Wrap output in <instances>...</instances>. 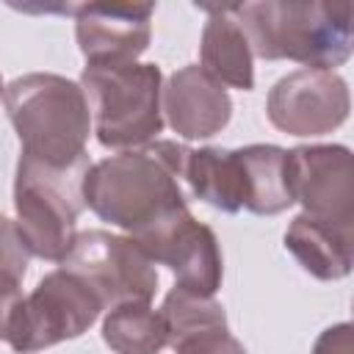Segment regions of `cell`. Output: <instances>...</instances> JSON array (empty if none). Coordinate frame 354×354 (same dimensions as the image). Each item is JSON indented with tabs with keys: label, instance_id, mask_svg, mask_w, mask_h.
<instances>
[{
	"label": "cell",
	"instance_id": "6da1fadb",
	"mask_svg": "<svg viewBox=\"0 0 354 354\" xmlns=\"http://www.w3.org/2000/svg\"><path fill=\"white\" fill-rule=\"evenodd\" d=\"M185 158L188 147L169 138L116 152L91 163L83 180V202L100 221H108L133 238L188 207L180 188Z\"/></svg>",
	"mask_w": 354,
	"mask_h": 354
},
{
	"label": "cell",
	"instance_id": "7a4b0ae2",
	"mask_svg": "<svg viewBox=\"0 0 354 354\" xmlns=\"http://www.w3.org/2000/svg\"><path fill=\"white\" fill-rule=\"evenodd\" d=\"M232 14L263 61H296L304 69L343 66L354 47V8L321 0H266L232 6Z\"/></svg>",
	"mask_w": 354,
	"mask_h": 354
},
{
	"label": "cell",
	"instance_id": "3957f363",
	"mask_svg": "<svg viewBox=\"0 0 354 354\" xmlns=\"http://www.w3.org/2000/svg\"><path fill=\"white\" fill-rule=\"evenodd\" d=\"M3 102L22 144L19 155L53 169L88 160L91 113L80 83L55 72H30L6 86Z\"/></svg>",
	"mask_w": 354,
	"mask_h": 354
},
{
	"label": "cell",
	"instance_id": "277c9868",
	"mask_svg": "<svg viewBox=\"0 0 354 354\" xmlns=\"http://www.w3.org/2000/svg\"><path fill=\"white\" fill-rule=\"evenodd\" d=\"M77 83L88 102L91 130L105 149H136L163 130V72L158 64L86 66Z\"/></svg>",
	"mask_w": 354,
	"mask_h": 354
},
{
	"label": "cell",
	"instance_id": "5b68a950",
	"mask_svg": "<svg viewBox=\"0 0 354 354\" xmlns=\"http://www.w3.org/2000/svg\"><path fill=\"white\" fill-rule=\"evenodd\" d=\"M88 169L91 160L72 169H53L19 155L14 177V224L28 254L47 263L66 260L77 235V216L86 207L83 180Z\"/></svg>",
	"mask_w": 354,
	"mask_h": 354
},
{
	"label": "cell",
	"instance_id": "8992f818",
	"mask_svg": "<svg viewBox=\"0 0 354 354\" xmlns=\"http://www.w3.org/2000/svg\"><path fill=\"white\" fill-rule=\"evenodd\" d=\"M97 293L72 271L55 268L22 296L14 310L6 343L17 354H36L41 348L75 340L94 326L102 313Z\"/></svg>",
	"mask_w": 354,
	"mask_h": 354
},
{
	"label": "cell",
	"instance_id": "52a82bcc",
	"mask_svg": "<svg viewBox=\"0 0 354 354\" xmlns=\"http://www.w3.org/2000/svg\"><path fill=\"white\" fill-rule=\"evenodd\" d=\"M61 268L77 274L97 293L105 310L127 301L149 304L158 293L155 263L127 235H113L108 230L77 232Z\"/></svg>",
	"mask_w": 354,
	"mask_h": 354
},
{
	"label": "cell",
	"instance_id": "ba28073f",
	"mask_svg": "<svg viewBox=\"0 0 354 354\" xmlns=\"http://www.w3.org/2000/svg\"><path fill=\"white\" fill-rule=\"evenodd\" d=\"M130 241L138 243L155 266H166L174 274V288L205 299H213L221 288L224 263L218 238L207 224L196 221L188 207L171 213Z\"/></svg>",
	"mask_w": 354,
	"mask_h": 354
},
{
	"label": "cell",
	"instance_id": "9c48e42d",
	"mask_svg": "<svg viewBox=\"0 0 354 354\" xmlns=\"http://www.w3.org/2000/svg\"><path fill=\"white\" fill-rule=\"evenodd\" d=\"M351 111L348 83L329 69H296L279 77L268 97V122L296 138H315L337 130Z\"/></svg>",
	"mask_w": 354,
	"mask_h": 354
},
{
	"label": "cell",
	"instance_id": "30bf717a",
	"mask_svg": "<svg viewBox=\"0 0 354 354\" xmlns=\"http://www.w3.org/2000/svg\"><path fill=\"white\" fill-rule=\"evenodd\" d=\"M293 202L307 216L354 232L351 149L343 144H301L288 149Z\"/></svg>",
	"mask_w": 354,
	"mask_h": 354
},
{
	"label": "cell",
	"instance_id": "8fae6325",
	"mask_svg": "<svg viewBox=\"0 0 354 354\" xmlns=\"http://www.w3.org/2000/svg\"><path fill=\"white\" fill-rule=\"evenodd\" d=\"M75 39L86 66L133 64L152 41L155 6L83 3L75 6Z\"/></svg>",
	"mask_w": 354,
	"mask_h": 354
},
{
	"label": "cell",
	"instance_id": "7c38bea8",
	"mask_svg": "<svg viewBox=\"0 0 354 354\" xmlns=\"http://www.w3.org/2000/svg\"><path fill=\"white\" fill-rule=\"evenodd\" d=\"M160 111L169 127L185 141H202L221 133L232 119L227 88L199 64L180 66L160 91Z\"/></svg>",
	"mask_w": 354,
	"mask_h": 354
},
{
	"label": "cell",
	"instance_id": "4fadbf2b",
	"mask_svg": "<svg viewBox=\"0 0 354 354\" xmlns=\"http://www.w3.org/2000/svg\"><path fill=\"white\" fill-rule=\"evenodd\" d=\"M202 11H207V22L202 28V41H199L202 69L210 77H216L221 86L252 91L254 55L232 14V6H202Z\"/></svg>",
	"mask_w": 354,
	"mask_h": 354
},
{
	"label": "cell",
	"instance_id": "5bb4252c",
	"mask_svg": "<svg viewBox=\"0 0 354 354\" xmlns=\"http://www.w3.org/2000/svg\"><path fill=\"white\" fill-rule=\"evenodd\" d=\"M285 249L315 279L335 282L351 274L354 266V232L329 221L299 213L285 230Z\"/></svg>",
	"mask_w": 354,
	"mask_h": 354
},
{
	"label": "cell",
	"instance_id": "9a60e30c",
	"mask_svg": "<svg viewBox=\"0 0 354 354\" xmlns=\"http://www.w3.org/2000/svg\"><path fill=\"white\" fill-rule=\"evenodd\" d=\"M183 180L191 194L221 213H238L246 202V180L238 149L199 147L188 149Z\"/></svg>",
	"mask_w": 354,
	"mask_h": 354
},
{
	"label": "cell",
	"instance_id": "2e32d148",
	"mask_svg": "<svg viewBox=\"0 0 354 354\" xmlns=\"http://www.w3.org/2000/svg\"><path fill=\"white\" fill-rule=\"evenodd\" d=\"M246 180L243 207L254 216H277L293 202L290 177H288V149L277 144H249L238 147Z\"/></svg>",
	"mask_w": 354,
	"mask_h": 354
},
{
	"label": "cell",
	"instance_id": "e0dca14e",
	"mask_svg": "<svg viewBox=\"0 0 354 354\" xmlns=\"http://www.w3.org/2000/svg\"><path fill=\"white\" fill-rule=\"evenodd\" d=\"M102 340L116 354H160L169 346L163 315L147 301H127L108 310Z\"/></svg>",
	"mask_w": 354,
	"mask_h": 354
},
{
	"label": "cell",
	"instance_id": "ac0fdd59",
	"mask_svg": "<svg viewBox=\"0 0 354 354\" xmlns=\"http://www.w3.org/2000/svg\"><path fill=\"white\" fill-rule=\"evenodd\" d=\"M28 249L17 232V224L11 218H6L0 213V266L3 268H11V271H19L22 277L28 274Z\"/></svg>",
	"mask_w": 354,
	"mask_h": 354
},
{
	"label": "cell",
	"instance_id": "d6986e66",
	"mask_svg": "<svg viewBox=\"0 0 354 354\" xmlns=\"http://www.w3.org/2000/svg\"><path fill=\"white\" fill-rule=\"evenodd\" d=\"M22 274L0 266V340H6L17 304L22 301Z\"/></svg>",
	"mask_w": 354,
	"mask_h": 354
},
{
	"label": "cell",
	"instance_id": "ffe728a7",
	"mask_svg": "<svg viewBox=\"0 0 354 354\" xmlns=\"http://www.w3.org/2000/svg\"><path fill=\"white\" fill-rule=\"evenodd\" d=\"M313 354H354V326L348 321L326 326L315 337Z\"/></svg>",
	"mask_w": 354,
	"mask_h": 354
},
{
	"label": "cell",
	"instance_id": "44dd1931",
	"mask_svg": "<svg viewBox=\"0 0 354 354\" xmlns=\"http://www.w3.org/2000/svg\"><path fill=\"white\" fill-rule=\"evenodd\" d=\"M3 91H6V83H3V77H0V97H3Z\"/></svg>",
	"mask_w": 354,
	"mask_h": 354
}]
</instances>
